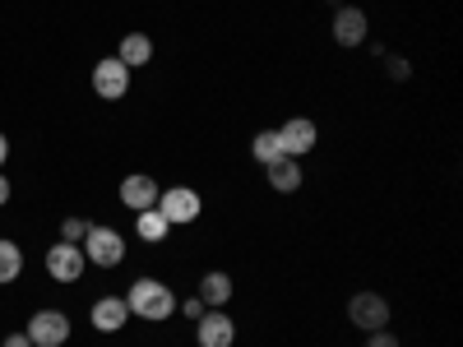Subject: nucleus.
Here are the masks:
<instances>
[{
    "mask_svg": "<svg viewBox=\"0 0 463 347\" xmlns=\"http://www.w3.org/2000/svg\"><path fill=\"white\" fill-rule=\"evenodd\" d=\"M80 246H84V259L98 264V268H116L126 259V237H121V231H111V227H89V237Z\"/></svg>",
    "mask_w": 463,
    "mask_h": 347,
    "instance_id": "7ed1b4c3",
    "label": "nucleus"
},
{
    "mask_svg": "<svg viewBox=\"0 0 463 347\" xmlns=\"http://www.w3.org/2000/svg\"><path fill=\"white\" fill-rule=\"evenodd\" d=\"M5 158H10V139L0 135V167H5Z\"/></svg>",
    "mask_w": 463,
    "mask_h": 347,
    "instance_id": "b1692460",
    "label": "nucleus"
},
{
    "mask_svg": "<svg viewBox=\"0 0 463 347\" xmlns=\"http://www.w3.org/2000/svg\"><path fill=\"white\" fill-rule=\"evenodd\" d=\"M5 200H10V181H5V176H0V204H5Z\"/></svg>",
    "mask_w": 463,
    "mask_h": 347,
    "instance_id": "393cba45",
    "label": "nucleus"
},
{
    "mask_svg": "<svg viewBox=\"0 0 463 347\" xmlns=\"http://www.w3.org/2000/svg\"><path fill=\"white\" fill-rule=\"evenodd\" d=\"M250 158L260 163V167H269L274 158H283V144H279V130H260L255 139H250Z\"/></svg>",
    "mask_w": 463,
    "mask_h": 347,
    "instance_id": "f3484780",
    "label": "nucleus"
},
{
    "mask_svg": "<svg viewBox=\"0 0 463 347\" xmlns=\"http://www.w3.org/2000/svg\"><path fill=\"white\" fill-rule=\"evenodd\" d=\"M408 74H412V65L403 56H390V80H408Z\"/></svg>",
    "mask_w": 463,
    "mask_h": 347,
    "instance_id": "4be33fe9",
    "label": "nucleus"
},
{
    "mask_svg": "<svg viewBox=\"0 0 463 347\" xmlns=\"http://www.w3.org/2000/svg\"><path fill=\"white\" fill-rule=\"evenodd\" d=\"M167 218L158 213V209H144V213H135V231H139V241H153V246H158L163 237H167Z\"/></svg>",
    "mask_w": 463,
    "mask_h": 347,
    "instance_id": "dca6fc26",
    "label": "nucleus"
},
{
    "mask_svg": "<svg viewBox=\"0 0 463 347\" xmlns=\"http://www.w3.org/2000/svg\"><path fill=\"white\" fill-rule=\"evenodd\" d=\"M366 347H403V342H399L394 333H384V329H375V333L366 338Z\"/></svg>",
    "mask_w": 463,
    "mask_h": 347,
    "instance_id": "412c9836",
    "label": "nucleus"
},
{
    "mask_svg": "<svg viewBox=\"0 0 463 347\" xmlns=\"http://www.w3.org/2000/svg\"><path fill=\"white\" fill-rule=\"evenodd\" d=\"M264 172H269V185H274L279 195H292V190H301V163H297V158H274Z\"/></svg>",
    "mask_w": 463,
    "mask_h": 347,
    "instance_id": "ddd939ff",
    "label": "nucleus"
},
{
    "mask_svg": "<svg viewBox=\"0 0 463 347\" xmlns=\"http://www.w3.org/2000/svg\"><path fill=\"white\" fill-rule=\"evenodd\" d=\"M316 139H320V130H316L311 116H292V121H283V126H279L283 158H306V153L316 148Z\"/></svg>",
    "mask_w": 463,
    "mask_h": 347,
    "instance_id": "39448f33",
    "label": "nucleus"
},
{
    "mask_svg": "<svg viewBox=\"0 0 463 347\" xmlns=\"http://www.w3.org/2000/svg\"><path fill=\"white\" fill-rule=\"evenodd\" d=\"M126 305H130V315L153 320V324H163V320L176 315V296H172V287L158 283V278H135L130 292H126Z\"/></svg>",
    "mask_w": 463,
    "mask_h": 347,
    "instance_id": "f257e3e1",
    "label": "nucleus"
},
{
    "mask_svg": "<svg viewBox=\"0 0 463 347\" xmlns=\"http://www.w3.org/2000/svg\"><path fill=\"white\" fill-rule=\"evenodd\" d=\"M347 320H353L357 329H366V333H375V329L390 324V301H384L380 292H357L353 301H347Z\"/></svg>",
    "mask_w": 463,
    "mask_h": 347,
    "instance_id": "20e7f679",
    "label": "nucleus"
},
{
    "mask_svg": "<svg viewBox=\"0 0 463 347\" xmlns=\"http://www.w3.org/2000/svg\"><path fill=\"white\" fill-rule=\"evenodd\" d=\"M5 347H33V338H28V333H10Z\"/></svg>",
    "mask_w": 463,
    "mask_h": 347,
    "instance_id": "5701e85b",
    "label": "nucleus"
},
{
    "mask_svg": "<svg viewBox=\"0 0 463 347\" xmlns=\"http://www.w3.org/2000/svg\"><path fill=\"white\" fill-rule=\"evenodd\" d=\"M204 311H209V305H204L200 296H190V301H181V315H185V320H200Z\"/></svg>",
    "mask_w": 463,
    "mask_h": 347,
    "instance_id": "aec40b11",
    "label": "nucleus"
},
{
    "mask_svg": "<svg viewBox=\"0 0 463 347\" xmlns=\"http://www.w3.org/2000/svg\"><path fill=\"white\" fill-rule=\"evenodd\" d=\"M366 14L357 10V5H338V14H334V42L338 47H362L366 42Z\"/></svg>",
    "mask_w": 463,
    "mask_h": 347,
    "instance_id": "f8f14e48",
    "label": "nucleus"
},
{
    "mask_svg": "<svg viewBox=\"0 0 463 347\" xmlns=\"http://www.w3.org/2000/svg\"><path fill=\"white\" fill-rule=\"evenodd\" d=\"M24 274V250L14 241H0V283H14Z\"/></svg>",
    "mask_w": 463,
    "mask_h": 347,
    "instance_id": "a211bd4d",
    "label": "nucleus"
},
{
    "mask_svg": "<svg viewBox=\"0 0 463 347\" xmlns=\"http://www.w3.org/2000/svg\"><path fill=\"white\" fill-rule=\"evenodd\" d=\"M89 268V259H84V246H74V241H56L52 250H47V274L56 278V283H74Z\"/></svg>",
    "mask_w": 463,
    "mask_h": 347,
    "instance_id": "0eeeda50",
    "label": "nucleus"
},
{
    "mask_svg": "<svg viewBox=\"0 0 463 347\" xmlns=\"http://www.w3.org/2000/svg\"><path fill=\"white\" fill-rule=\"evenodd\" d=\"M116 61H121L126 70H139V65L153 61V42H148L144 33H126V37H121V52H116Z\"/></svg>",
    "mask_w": 463,
    "mask_h": 347,
    "instance_id": "4468645a",
    "label": "nucleus"
},
{
    "mask_svg": "<svg viewBox=\"0 0 463 347\" xmlns=\"http://www.w3.org/2000/svg\"><path fill=\"white\" fill-rule=\"evenodd\" d=\"M89 227H93V222H84V218H65V222H61V241H74V246H80V241L89 237Z\"/></svg>",
    "mask_w": 463,
    "mask_h": 347,
    "instance_id": "6ab92c4d",
    "label": "nucleus"
},
{
    "mask_svg": "<svg viewBox=\"0 0 463 347\" xmlns=\"http://www.w3.org/2000/svg\"><path fill=\"white\" fill-rule=\"evenodd\" d=\"M200 301L209 305V311H222V305L232 301V278L218 274V268H213V274H204L200 278Z\"/></svg>",
    "mask_w": 463,
    "mask_h": 347,
    "instance_id": "2eb2a0df",
    "label": "nucleus"
},
{
    "mask_svg": "<svg viewBox=\"0 0 463 347\" xmlns=\"http://www.w3.org/2000/svg\"><path fill=\"white\" fill-rule=\"evenodd\" d=\"M89 320H93L98 333H121L130 324V305H126V296H98Z\"/></svg>",
    "mask_w": 463,
    "mask_h": 347,
    "instance_id": "9d476101",
    "label": "nucleus"
},
{
    "mask_svg": "<svg viewBox=\"0 0 463 347\" xmlns=\"http://www.w3.org/2000/svg\"><path fill=\"white\" fill-rule=\"evenodd\" d=\"M24 333L33 338V347H61L70 338V315L65 311H37Z\"/></svg>",
    "mask_w": 463,
    "mask_h": 347,
    "instance_id": "6e6552de",
    "label": "nucleus"
},
{
    "mask_svg": "<svg viewBox=\"0 0 463 347\" xmlns=\"http://www.w3.org/2000/svg\"><path fill=\"white\" fill-rule=\"evenodd\" d=\"M195 342L200 347H232L237 342V324H232V315H222V311H204L195 320Z\"/></svg>",
    "mask_w": 463,
    "mask_h": 347,
    "instance_id": "1a4fd4ad",
    "label": "nucleus"
},
{
    "mask_svg": "<svg viewBox=\"0 0 463 347\" xmlns=\"http://www.w3.org/2000/svg\"><path fill=\"white\" fill-rule=\"evenodd\" d=\"M158 209L172 227H185V222H195L200 213H204V200H200V190H190V185H172V190H163L158 195Z\"/></svg>",
    "mask_w": 463,
    "mask_h": 347,
    "instance_id": "f03ea898",
    "label": "nucleus"
},
{
    "mask_svg": "<svg viewBox=\"0 0 463 347\" xmlns=\"http://www.w3.org/2000/svg\"><path fill=\"white\" fill-rule=\"evenodd\" d=\"M93 93H98L102 102L126 98V93H130V70H126L121 61H116V56L98 61V65H93Z\"/></svg>",
    "mask_w": 463,
    "mask_h": 347,
    "instance_id": "423d86ee",
    "label": "nucleus"
},
{
    "mask_svg": "<svg viewBox=\"0 0 463 347\" xmlns=\"http://www.w3.org/2000/svg\"><path fill=\"white\" fill-rule=\"evenodd\" d=\"M158 195H163V185L153 181V176H144V172H135V176H126V181H121V204H126L130 213L153 209V204H158Z\"/></svg>",
    "mask_w": 463,
    "mask_h": 347,
    "instance_id": "9b49d317",
    "label": "nucleus"
}]
</instances>
